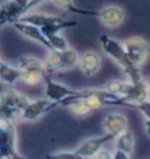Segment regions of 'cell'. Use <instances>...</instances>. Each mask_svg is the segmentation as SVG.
I'll use <instances>...</instances> for the list:
<instances>
[{
	"instance_id": "4316f807",
	"label": "cell",
	"mask_w": 150,
	"mask_h": 159,
	"mask_svg": "<svg viewBox=\"0 0 150 159\" xmlns=\"http://www.w3.org/2000/svg\"><path fill=\"white\" fill-rule=\"evenodd\" d=\"M131 156L129 153H127L125 151L120 149H115L114 153H113V159H130Z\"/></svg>"
},
{
	"instance_id": "cb8c5ba5",
	"label": "cell",
	"mask_w": 150,
	"mask_h": 159,
	"mask_svg": "<svg viewBox=\"0 0 150 159\" xmlns=\"http://www.w3.org/2000/svg\"><path fill=\"white\" fill-rule=\"evenodd\" d=\"M128 107L138 110L145 118H150V99H145L137 103H128Z\"/></svg>"
},
{
	"instance_id": "ffe728a7",
	"label": "cell",
	"mask_w": 150,
	"mask_h": 159,
	"mask_svg": "<svg viewBox=\"0 0 150 159\" xmlns=\"http://www.w3.org/2000/svg\"><path fill=\"white\" fill-rule=\"evenodd\" d=\"M80 63V56L73 48L68 47L67 49L62 50V61H61V71L74 68Z\"/></svg>"
},
{
	"instance_id": "ac0fdd59",
	"label": "cell",
	"mask_w": 150,
	"mask_h": 159,
	"mask_svg": "<svg viewBox=\"0 0 150 159\" xmlns=\"http://www.w3.org/2000/svg\"><path fill=\"white\" fill-rule=\"evenodd\" d=\"M61 61H62V50L49 49V53L45 60V66L47 73L53 74L55 71H61Z\"/></svg>"
},
{
	"instance_id": "603a6c76",
	"label": "cell",
	"mask_w": 150,
	"mask_h": 159,
	"mask_svg": "<svg viewBox=\"0 0 150 159\" xmlns=\"http://www.w3.org/2000/svg\"><path fill=\"white\" fill-rule=\"evenodd\" d=\"M47 39H48V41L50 42L52 48H54V49L65 50L69 47V46H68V42H67V40H66L62 35H60V33L54 34V35H50V36H48Z\"/></svg>"
},
{
	"instance_id": "83f0119b",
	"label": "cell",
	"mask_w": 150,
	"mask_h": 159,
	"mask_svg": "<svg viewBox=\"0 0 150 159\" xmlns=\"http://www.w3.org/2000/svg\"><path fill=\"white\" fill-rule=\"evenodd\" d=\"M93 158L94 159H113V153H110L109 151H107V150H105V149H101Z\"/></svg>"
},
{
	"instance_id": "d4e9b609",
	"label": "cell",
	"mask_w": 150,
	"mask_h": 159,
	"mask_svg": "<svg viewBox=\"0 0 150 159\" xmlns=\"http://www.w3.org/2000/svg\"><path fill=\"white\" fill-rule=\"evenodd\" d=\"M48 158L52 159H82L80 154L75 151H60V152H56L54 154H50L48 156Z\"/></svg>"
},
{
	"instance_id": "1f68e13d",
	"label": "cell",
	"mask_w": 150,
	"mask_h": 159,
	"mask_svg": "<svg viewBox=\"0 0 150 159\" xmlns=\"http://www.w3.org/2000/svg\"><path fill=\"white\" fill-rule=\"evenodd\" d=\"M149 99H150V95H149Z\"/></svg>"
},
{
	"instance_id": "30bf717a",
	"label": "cell",
	"mask_w": 150,
	"mask_h": 159,
	"mask_svg": "<svg viewBox=\"0 0 150 159\" xmlns=\"http://www.w3.org/2000/svg\"><path fill=\"white\" fill-rule=\"evenodd\" d=\"M102 126L105 130L107 134H111L114 136H119L123 131L127 130L128 126V120L125 116L120 112H111L105 116L102 120Z\"/></svg>"
},
{
	"instance_id": "7402d4cb",
	"label": "cell",
	"mask_w": 150,
	"mask_h": 159,
	"mask_svg": "<svg viewBox=\"0 0 150 159\" xmlns=\"http://www.w3.org/2000/svg\"><path fill=\"white\" fill-rule=\"evenodd\" d=\"M44 80V74L38 71H24L21 76V82L26 85H36Z\"/></svg>"
},
{
	"instance_id": "2e32d148",
	"label": "cell",
	"mask_w": 150,
	"mask_h": 159,
	"mask_svg": "<svg viewBox=\"0 0 150 159\" xmlns=\"http://www.w3.org/2000/svg\"><path fill=\"white\" fill-rule=\"evenodd\" d=\"M133 82L131 81H120V80H113L109 81L105 85V89L113 93V94L120 95V96H128L133 90Z\"/></svg>"
},
{
	"instance_id": "6da1fadb",
	"label": "cell",
	"mask_w": 150,
	"mask_h": 159,
	"mask_svg": "<svg viewBox=\"0 0 150 159\" xmlns=\"http://www.w3.org/2000/svg\"><path fill=\"white\" fill-rule=\"evenodd\" d=\"M100 43L103 52L124 70V73L129 76V80L133 83L143 80L142 75H141L140 67L136 66L129 59L122 42L114 38H110L108 35H101Z\"/></svg>"
},
{
	"instance_id": "9a60e30c",
	"label": "cell",
	"mask_w": 150,
	"mask_h": 159,
	"mask_svg": "<svg viewBox=\"0 0 150 159\" xmlns=\"http://www.w3.org/2000/svg\"><path fill=\"white\" fill-rule=\"evenodd\" d=\"M18 67L22 71H38L41 74L47 73L45 61L36 59L34 56H22L18 61Z\"/></svg>"
},
{
	"instance_id": "e0dca14e",
	"label": "cell",
	"mask_w": 150,
	"mask_h": 159,
	"mask_svg": "<svg viewBox=\"0 0 150 159\" xmlns=\"http://www.w3.org/2000/svg\"><path fill=\"white\" fill-rule=\"evenodd\" d=\"M134 145H135V139H134V134L131 131L127 129L123 131L122 134L116 136L115 138V149H120L125 151L130 156L134 152Z\"/></svg>"
},
{
	"instance_id": "484cf974",
	"label": "cell",
	"mask_w": 150,
	"mask_h": 159,
	"mask_svg": "<svg viewBox=\"0 0 150 159\" xmlns=\"http://www.w3.org/2000/svg\"><path fill=\"white\" fill-rule=\"evenodd\" d=\"M44 1H46V0H28V2H27V5L24 7V10H22V16L25 14H27L30 11H32L34 7H36V6H39L40 4H42Z\"/></svg>"
},
{
	"instance_id": "5bb4252c",
	"label": "cell",
	"mask_w": 150,
	"mask_h": 159,
	"mask_svg": "<svg viewBox=\"0 0 150 159\" xmlns=\"http://www.w3.org/2000/svg\"><path fill=\"white\" fill-rule=\"evenodd\" d=\"M22 70L18 67H12L8 63H6L5 61H2L0 63V79H1V82L5 83L7 85H13L16 82L21 80V76H22Z\"/></svg>"
},
{
	"instance_id": "ba28073f",
	"label": "cell",
	"mask_w": 150,
	"mask_h": 159,
	"mask_svg": "<svg viewBox=\"0 0 150 159\" xmlns=\"http://www.w3.org/2000/svg\"><path fill=\"white\" fill-rule=\"evenodd\" d=\"M115 138V136L111 134H105V136H101V137L88 138L79 145V148L76 149V152L82 157V159L93 158L101 149H103V145L105 143H108Z\"/></svg>"
},
{
	"instance_id": "8992f818",
	"label": "cell",
	"mask_w": 150,
	"mask_h": 159,
	"mask_svg": "<svg viewBox=\"0 0 150 159\" xmlns=\"http://www.w3.org/2000/svg\"><path fill=\"white\" fill-rule=\"evenodd\" d=\"M44 80L46 82V90H45V96L50 101L54 102H59L61 104V102L67 97L70 96H75L80 93V90H74L70 89L66 85L61 84L59 82H55L50 79V75L48 73L44 74Z\"/></svg>"
},
{
	"instance_id": "8fae6325",
	"label": "cell",
	"mask_w": 150,
	"mask_h": 159,
	"mask_svg": "<svg viewBox=\"0 0 150 159\" xmlns=\"http://www.w3.org/2000/svg\"><path fill=\"white\" fill-rule=\"evenodd\" d=\"M22 16V7L16 4L14 0H7L1 5L0 10V25L13 24Z\"/></svg>"
},
{
	"instance_id": "7c38bea8",
	"label": "cell",
	"mask_w": 150,
	"mask_h": 159,
	"mask_svg": "<svg viewBox=\"0 0 150 159\" xmlns=\"http://www.w3.org/2000/svg\"><path fill=\"white\" fill-rule=\"evenodd\" d=\"M80 68L82 73L86 76H94L101 69V57L100 55L93 52L88 50L80 57Z\"/></svg>"
},
{
	"instance_id": "d6986e66",
	"label": "cell",
	"mask_w": 150,
	"mask_h": 159,
	"mask_svg": "<svg viewBox=\"0 0 150 159\" xmlns=\"http://www.w3.org/2000/svg\"><path fill=\"white\" fill-rule=\"evenodd\" d=\"M77 21H70V20H65L62 19L58 22H54V24H50V25L44 26V27H40L42 33L45 34L46 38H48L50 35H54L60 33L61 30H66V28H70V27H75L77 26Z\"/></svg>"
},
{
	"instance_id": "4dcf8cb0",
	"label": "cell",
	"mask_w": 150,
	"mask_h": 159,
	"mask_svg": "<svg viewBox=\"0 0 150 159\" xmlns=\"http://www.w3.org/2000/svg\"><path fill=\"white\" fill-rule=\"evenodd\" d=\"M145 82H147V84H148V87H149V89H150V76L145 80Z\"/></svg>"
},
{
	"instance_id": "9c48e42d",
	"label": "cell",
	"mask_w": 150,
	"mask_h": 159,
	"mask_svg": "<svg viewBox=\"0 0 150 159\" xmlns=\"http://www.w3.org/2000/svg\"><path fill=\"white\" fill-rule=\"evenodd\" d=\"M107 27H116L124 20V11L119 6H107L100 11L91 12Z\"/></svg>"
},
{
	"instance_id": "277c9868",
	"label": "cell",
	"mask_w": 150,
	"mask_h": 159,
	"mask_svg": "<svg viewBox=\"0 0 150 159\" xmlns=\"http://www.w3.org/2000/svg\"><path fill=\"white\" fill-rule=\"evenodd\" d=\"M122 43L129 59L136 66L141 67L144 65L150 55V43L147 40L140 36H133L124 40Z\"/></svg>"
},
{
	"instance_id": "5b68a950",
	"label": "cell",
	"mask_w": 150,
	"mask_h": 159,
	"mask_svg": "<svg viewBox=\"0 0 150 159\" xmlns=\"http://www.w3.org/2000/svg\"><path fill=\"white\" fill-rule=\"evenodd\" d=\"M59 105H61L59 102L50 101L47 97L30 101V104L27 105L24 110L21 119L22 120H35V119L40 118L41 116H44L48 111L59 107Z\"/></svg>"
},
{
	"instance_id": "44dd1931",
	"label": "cell",
	"mask_w": 150,
	"mask_h": 159,
	"mask_svg": "<svg viewBox=\"0 0 150 159\" xmlns=\"http://www.w3.org/2000/svg\"><path fill=\"white\" fill-rule=\"evenodd\" d=\"M54 5H56L58 7H60L61 10L67 11V12H72V13H79V14H86L90 15V11H85L80 10L74 5L73 0H50Z\"/></svg>"
},
{
	"instance_id": "7a4b0ae2",
	"label": "cell",
	"mask_w": 150,
	"mask_h": 159,
	"mask_svg": "<svg viewBox=\"0 0 150 159\" xmlns=\"http://www.w3.org/2000/svg\"><path fill=\"white\" fill-rule=\"evenodd\" d=\"M30 102V99L25 95L13 89L6 90L0 99V118L10 122L21 119L22 112Z\"/></svg>"
},
{
	"instance_id": "4fadbf2b",
	"label": "cell",
	"mask_w": 150,
	"mask_h": 159,
	"mask_svg": "<svg viewBox=\"0 0 150 159\" xmlns=\"http://www.w3.org/2000/svg\"><path fill=\"white\" fill-rule=\"evenodd\" d=\"M19 20L25 21V22H30V24H33V25L39 26V27H44V26L58 22V21L62 20V18L56 16V15L46 14V13H27L24 16H21Z\"/></svg>"
},
{
	"instance_id": "f546056e",
	"label": "cell",
	"mask_w": 150,
	"mask_h": 159,
	"mask_svg": "<svg viewBox=\"0 0 150 159\" xmlns=\"http://www.w3.org/2000/svg\"><path fill=\"white\" fill-rule=\"evenodd\" d=\"M16 4H19V5L22 7V10H24V7L27 5V2H28V0H14Z\"/></svg>"
},
{
	"instance_id": "52a82bcc",
	"label": "cell",
	"mask_w": 150,
	"mask_h": 159,
	"mask_svg": "<svg viewBox=\"0 0 150 159\" xmlns=\"http://www.w3.org/2000/svg\"><path fill=\"white\" fill-rule=\"evenodd\" d=\"M11 25L13 26L22 36H25V38H27V39L30 40H33V41L38 42V43H40L44 47H46L47 49H53L50 42L45 36V34L42 33V30H41V28L39 26H35L33 24L25 22V21H21V20H16V21H14Z\"/></svg>"
},
{
	"instance_id": "f1b7e54d",
	"label": "cell",
	"mask_w": 150,
	"mask_h": 159,
	"mask_svg": "<svg viewBox=\"0 0 150 159\" xmlns=\"http://www.w3.org/2000/svg\"><path fill=\"white\" fill-rule=\"evenodd\" d=\"M144 131L147 136L150 137V118H147L144 120Z\"/></svg>"
},
{
	"instance_id": "3957f363",
	"label": "cell",
	"mask_w": 150,
	"mask_h": 159,
	"mask_svg": "<svg viewBox=\"0 0 150 159\" xmlns=\"http://www.w3.org/2000/svg\"><path fill=\"white\" fill-rule=\"evenodd\" d=\"M0 157L4 159H20L16 150V130L14 122L0 119Z\"/></svg>"
}]
</instances>
